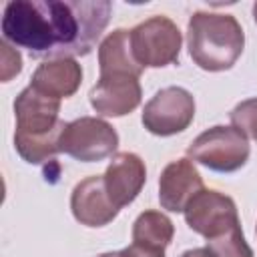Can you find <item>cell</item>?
I'll return each instance as SVG.
<instances>
[{
	"label": "cell",
	"instance_id": "cell-17",
	"mask_svg": "<svg viewBox=\"0 0 257 257\" xmlns=\"http://www.w3.org/2000/svg\"><path fill=\"white\" fill-rule=\"evenodd\" d=\"M207 249L215 257H253V249L247 245L241 225L217 239L207 241Z\"/></svg>",
	"mask_w": 257,
	"mask_h": 257
},
{
	"label": "cell",
	"instance_id": "cell-3",
	"mask_svg": "<svg viewBox=\"0 0 257 257\" xmlns=\"http://www.w3.org/2000/svg\"><path fill=\"white\" fill-rule=\"evenodd\" d=\"M189 159L217 173L239 171L249 159V143L235 126H211L201 133L187 149Z\"/></svg>",
	"mask_w": 257,
	"mask_h": 257
},
{
	"label": "cell",
	"instance_id": "cell-5",
	"mask_svg": "<svg viewBox=\"0 0 257 257\" xmlns=\"http://www.w3.org/2000/svg\"><path fill=\"white\" fill-rule=\"evenodd\" d=\"M118 147L116 131L102 118L96 116H80L72 122H66L58 141L60 153L82 161V163H98L110 157Z\"/></svg>",
	"mask_w": 257,
	"mask_h": 257
},
{
	"label": "cell",
	"instance_id": "cell-1",
	"mask_svg": "<svg viewBox=\"0 0 257 257\" xmlns=\"http://www.w3.org/2000/svg\"><path fill=\"white\" fill-rule=\"evenodd\" d=\"M110 12L106 0H12L4 6L2 34L34 58L84 56L106 28Z\"/></svg>",
	"mask_w": 257,
	"mask_h": 257
},
{
	"label": "cell",
	"instance_id": "cell-22",
	"mask_svg": "<svg viewBox=\"0 0 257 257\" xmlns=\"http://www.w3.org/2000/svg\"><path fill=\"white\" fill-rule=\"evenodd\" d=\"M253 18H255V22H257V2L253 4Z\"/></svg>",
	"mask_w": 257,
	"mask_h": 257
},
{
	"label": "cell",
	"instance_id": "cell-13",
	"mask_svg": "<svg viewBox=\"0 0 257 257\" xmlns=\"http://www.w3.org/2000/svg\"><path fill=\"white\" fill-rule=\"evenodd\" d=\"M82 80V68L74 58H54L42 62L30 80V86L52 98L72 96Z\"/></svg>",
	"mask_w": 257,
	"mask_h": 257
},
{
	"label": "cell",
	"instance_id": "cell-20",
	"mask_svg": "<svg viewBox=\"0 0 257 257\" xmlns=\"http://www.w3.org/2000/svg\"><path fill=\"white\" fill-rule=\"evenodd\" d=\"M96 257H165V251H159V249H149V247H143V245H128L126 249H120V251H110V253H102V255H96Z\"/></svg>",
	"mask_w": 257,
	"mask_h": 257
},
{
	"label": "cell",
	"instance_id": "cell-14",
	"mask_svg": "<svg viewBox=\"0 0 257 257\" xmlns=\"http://www.w3.org/2000/svg\"><path fill=\"white\" fill-rule=\"evenodd\" d=\"M98 66L100 74H133L141 76L145 70L133 56L131 50V30H112L98 46Z\"/></svg>",
	"mask_w": 257,
	"mask_h": 257
},
{
	"label": "cell",
	"instance_id": "cell-4",
	"mask_svg": "<svg viewBox=\"0 0 257 257\" xmlns=\"http://www.w3.org/2000/svg\"><path fill=\"white\" fill-rule=\"evenodd\" d=\"M183 36L177 24L167 16H153L131 30V50L145 68H161L177 62Z\"/></svg>",
	"mask_w": 257,
	"mask_h": 257
},
{
	"label": "cell",
	"instance_id": "cell-10",
	"mask_svg": "<svg viewBox=\"0 0 257 257\" xmlns=\"http://www.w3.org/2000/svg\"><path fill=\"white\" fill-rule=\"evenodd\" d=\"M102 177H104V189L108 193V199L120 211L122 207L131 205L139 197L147 181V169L139 155L118 153L112 157Z\"/></svg>",
	"mask_w": 257,
	"mask_h": 257
},
{
	"label": "cell",
	"instance_id": "cell-16",
	"mask_svg": "<svg viewBox=\"0 0 257 257\" xmlns=\"http://www.w3.org/2000/svg\"><path fill=\"white\" fill-rule=\"evenodd\" d=\"M64 124L66 122H62L56 131L46 133V135H18V133H14V147L18 151V155L30 165H40L44 161L54 159V155L60 153L58 141H60Z\"/></svg>",
	"mask_w": 257,
	"mask_h": 257
},
{
	"label": "cell",
	"instance_id": "cell-6",
	"mask_svg": "<svg viewBox=\"0 0 257 257\" xmlns=\"http://www.w3.org/2000/svg\"><path fill=\"white\" fill-rule=\"evenodd\" d=\"M195 118V98L181 86L159 90L143 108V124L157 137L183 133Z\"/></svg>",
	"mask_w": 257,
	"mask_h": 257
},
{
	"label": "cell",
	"instance_id": "cell-8",
	"mask_svg": "<svg viewBox=\"0 0 257 257\" xmlns=\"http://www.w3.org/2000/svg\"><path fill=\"white\" fill-rule=\"evenodd\" d=\"M139 76L133 74H100L90 88V104L102 116H124L141 102Z\"/></svg>",
	"mask_w": 257,
	"mask_h": 257
},
{
	"label": "cell",
	"instance_id": "cell-15",
	"mask_svg": "<svg viewBox=\"0 0 257 257\" xmlns=\"http://www.w3.org/2000/svg\"><path fill=\"white\" fill-rule=\"evenodd\" d=\"M173 221L161 211H145L133 225V243L149 249L165 251V247L173 241Z\"/></svg>",
	"mask_w": 257,
	"mask_h": 257
},
{
	"label": "cell",
	"instance_id": "cell-9",
	"mask_svg": "<svg viewBox=\"0 0 257 257\" xmlns=\"http://www.w3.org/2000/svg\"><path fill=\"white\" fill-rule=\"evenodd\" d=\"M60 100L46 96L30 84L14 100L16 133L18 135H46L56 131L62 120L58 118Z\"/></svg>",
	"mask_w": 257,
	"mask_h": 257
},
{
	"label": "cell",
	"instance_id": "cell-2",
	"mask_svg": "<svg viewBox=\"0 0 257 257\" xmlns=\"http://www.w3.org/2000/svg\"><path fill=\"white\" fill-rule=\"evenodd\" d=\"M187 44L193 62L209 72L229 70L243 52L245 34L231 14L195 12L187 26Z\"/></svg>",
	"mask_w": 257,
	"mask_h": 257
},
{
	"label": "cell",
	"instance_id": "cell-21",
	"mask_svg": "<svg viewBox=\"0 0 257 257\" xmlns=\"http://www.w3.org/2000/svg\"><path fill=\"white\" fill-rule=\"evenodd\" d=\"M181 257H215L207 247H197V249H189L185 251Z\"/></svg>",
	"mask_w": 257,
	"mask_h": 257
},
{
	"label": "cell",
	"instance_id": "cell-18",
	"mask_svg": "<svg viewBox=\"0 0 257 257\" xmlns=\"http://www.w3.org/2000/svg\"><path fill=\"white\" fill-rule=\"evenodd\" d=\"M231 126L257 143V98H247L231 110Z\"/></svg>",
	"mask_w": 257,
	"mask_h": 257
},
{
	"label": "cell",
	"instance_id": "cell-19",
	"mask_svg": "<svg viewBox=\"0 0 257 257\" xmlns=\"http://www.w3.org/2000/svg\"><path fill=\"white\" fill-rule=\"evenodd\" d=\"M0 52H2V80L8 82L14 74L20 72V68H22V56L6 40L0 42Z\"/></svg>",
	"mask_w": 257,
	"mask_h": 257
},
{
	"label": "cell",
	"instance_id": "cell-12",
	"mask_svg": "<svg viewBox=\"0 0 257 257\" xmlns=\"http://www.w3.org/2000/svg\"><path fill=\"white\" fill-rule=\"evenodd\" d=\"M70 209L74 219L86 227H104L118 215V209L108 199L102 175L86 177L74 187Z\"/></svg>",
	"mask_w": 257,
	"mask_h": 257
},
{
	"label": "cell",
	"instance_id": "cell-7",
	"mask_svg": "<svg viewBox=\"0 0 257 257\" xmlns=\"http://www.w3.org/2000/svg\"><path fill=\"white\" fill-rule=\"evenodd\" d=\"M183 213L187 225L207 241L217 239L241 225L235 201L219 191L203 189L191 199Z\"/></svg>",
	"mask_w": 257,
	"mask_h": 257
},
{
	"label": "cell",
	"instance_id": "cell-11",
	"mask_svg": "<svg viewBox=\"0 0 257 257\" xmlns=\"http://www.w3.org/2000/svg\"><path fill=\"white\" fill-rule=\"evenodd\" d=\"M203 179L191 159H179L165 167L159 179V201L161 207L173 213H183L191 199L201 193Z\"/></svg>",
	"mask_w": 257,
	"mask_h": 257
}]
</instances>
